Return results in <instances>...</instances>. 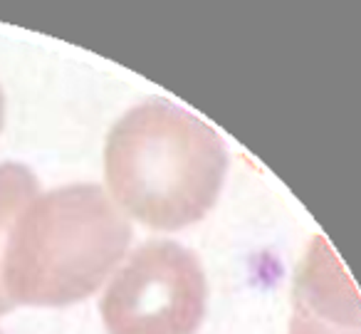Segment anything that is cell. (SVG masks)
<instances>
[{
	"instance_id": "obj_6",
	"label": "cell",
	"mask_w": 361,
	"mask_h": 334,
	"mask_svg": "<svg viewBox=\"0 0 361 334\" xmlns=\"http://www.w3.org/2000/svg\"><path fill=\"white\" fill-rule=\"evenodd\" d=\"M3 121H6V97H3V87H0V131H3Z\"/></svg>"
},
{
	"instance_id": "obj_3",
	"label": "cell",
	"mask_w": 361,
	"mask_h": 334,
	"mask_svg": "<svg viewBox=\"0 0 361 334\" xmlns=\"http://www.w3.org/2000/svg\"><path fill=\"white\" fill-rule=\"evenodd\" d=\"M206 307L198 255L173 240H149L111 275L99 309L106 334H196Z\"/></svg>"
},
{
	"instance_id": "obj_5",
	"label": "cell",
	"mask_w": 361,
	"mask_h": 334,
	"mask_svg": "<svg viewBox=\"0 0 361 334\" xmlns=\"http://www.w3.org/2000/svg\"><path fill=\"white\" fill-rule=\"evenodd\" d=\"M35 196H40V184L27 166L13 164V161L0 164V314L16 307L6 292V282H3V265H6L11 233L20 213L32 203Z\"/></svg>"
},
{
	"instance_id": "obj_4",
	"label": "cell",
	"mask_w": 361,
	"mask_h": 334,
	"mask_svg": "<svg viewBox=\"0 0 361 334\" xmlns=\"http://www.w3.org/2000/svg\"><path fill=\"white\" fill-rule=\"evenodd\" d=\"M287 334H361V294L322 235L312 238L295 273Z\"/></svg>"
},
{
	"instance_id": "obj_7",
	"label": "cell",
	"mask_w": 361,
	"mask_h": 334,
	"mask_svg": "<svg viewBox=\"0 0 361 334\" xmlns=\"http://www.w3.org/2000/svg\"><path fill=\"white\" fill-rule=\"evenodd\" d=\"M0 334H3V332H0Z\"/></svg>"
},
{
	"instance_id": "obj_1",
	"label": "cell",
	"mask_w": 361,
	"mask_h": 334,
	"mask_svg": "<svg viewBox=\"0 0 361 334\" xmlns=\"http://www.w3.org/2000/svg\"><path fill=\"white\" fill-rule=\"evenodd\" d=\"M228 174L213 126L169 100L131 107L106 134V193L151 230H180L211 213Z\"/></svg>"
},
{
	"instance_id": "obj_2",
	"label": "cell",
	"mask_w": 361,
	"mask_h": 334,
	"mask_svg": "<svg viewBox=\"0 0 361 334\" xmlns=\"http://www.w3.org/2000/svg\"><path fill=\"white\" fill-rule=\"evenodd\" d=\"M131 245L126 213L94 184L32 198L11 233L3 282L13 304L67 307L111 280Z\"/></svg>"
}]
</instances>
